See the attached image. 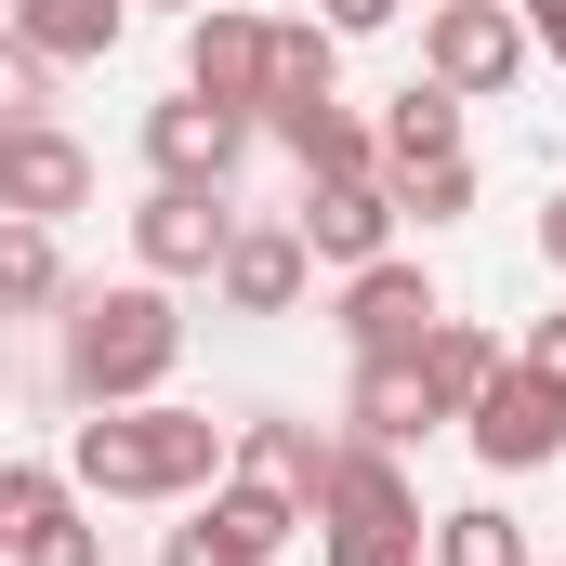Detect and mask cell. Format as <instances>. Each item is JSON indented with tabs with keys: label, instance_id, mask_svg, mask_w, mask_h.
I'll return each mask as SVG.
<instances>
[{
	"label": "cell",
	"instance_id": "cell-18",
	"mask_svg": "<svg viewBox=\"0 0 566 566\" xmlns=\"http://www.w3.org/2000/svg\"><path fill=\"white\" fill-rule=\"evenodd\" d=\"M343 434H356V448H422V434H434L422 369H409V356H356V382H343Z\"/></svg>",
	"mask_w": 566,
	"mask_h": 566
},
{
	"label": "cell",
	"instance_id": "cell-20",
	"mask_svg": "<svg viewBox=\"0 0 566 566\" xmlns=\"http://www.w3.org/2000/svg\"><path fill=\"white\" fill-rule=\"evenodd\" d=\"M66 251H53V224H0V316H66Z\"/></svg>",
	"mask_w": 566,
	"mask_h": 566
},
{
	"label": "cell",
	"instance_id": "cell-30",
	"mask_svg": "<svg viewBox=\"0 0 566 566\" xmlns=\"http://www.w3.org/2000/svg\"><path fill=\"white\" fill-rule=\"evenodd\" d=\"M133 13H198V0H133Z\"/></svg>",
	"mask_w": 566,
	"mask_h": 566
},
{
	"label": "cell",
	"instance_id": "cell-22",
	"mask_svg": "<svg viewBox=\"0 0 566 566\" xmlns=\"http://www.w3.org/2000/svg\"><path fill=\"white\" fill-rule=\"evenodd\" d=\"M316 93H343V40H329L316 13H277V80H264V106H316Z\"/></svg>",
	"mask_w": 566,
	"mask_h": 566
},
{
	"label": "cell",
	"instance_id": "cell-23",
	"mask_svg": "<svg viewBox=\"0 0 566 566\" xmlns=\"http://www.w3.org/2000/svg\"><path fill=\"white\" fill-rule=\"evenodd\" d=\"M382 185H396V211H422V224H461V211L488 198L474 158H422V171H382Z\"/></svg>",
	"mask_w": 566,
	"mask_h": 566
},
{
	"label": "cell",
	"instance_id": "cell-14",
	"mask_svg": "<svg viewBox=\"0 0 566 566\" xmlns=\"http://www.w3.org/2000/svg\"><path fill=\"white\" fill-rule=\"evenodd\" d=\"M224 474H251V488H277L316 514V474H329V434L290 422V409H251V422H224Z\"/></svg>",
	"mask_w": 566,
	"mask_h": 566
},
{
	"label": "cell",
	"instance_id": "cell-25",
	"mask_svg": "<svg viewBox=\"0 0 566 566\" xmlns=\"http://www.w3.org/2000/svg\"><path fill=\"white\" fill-rule=\"evenodd\" d=\"M13 566H106V527H93V514L66 501V514H40V527L13 541Z\"/></svg>",
	"mask_w": 566,
	"mask_h": 566
},
{
	"label": "cell",
	"instance_id": "cell-17",
	"mask_svg": "<svg viewBox=\"0 0 566 566\" xmlns=\"http://www.w3.org/2000/svg\"><path fill=\"white\" fill-rule=\"evenodd\" d=\"M501 356H514V343H501L488 316H434L422 356H409V369H422V409H434V422H461V409L488 396V369H501Z\"/></svg>",
	"mask_w": 566,
	"mask_h": 566
},
{
	"label": "cell",
	"instance_id": "cell-16",
	"mask_svg": "<svg viewBox=\"0 0 566 566\" xmlns=\"http://www.w3.org/2000/svg\"><path fill=\"white\" fill-rule=\"evenodd\" d=\"M0 27L40 53V66H106L133 40V0H0Z\"/></svg>",
	"mask_w": 566,
	"mask_h": 566
},
{
	"label": "cell",
	"instance_id": "cell-4",
	"mask_svg": "<svg viewBox=\"0 0 566 566\" xmlns=\"http://www.w3.org/2000/svg\"><path fill=\"white\" fill-rule=\"evenodd\" d=\"M290 527H303V501L251 488V474H211L198 501H171L158 566H277V554H290Z\"/></svg>",
	"mask_w": 566,
	"mask_h": 566
},
{
	"label": "cell",
	"instance_id": "cell-24",
	"mask_svg": "<svg viewBox=\"0 0 566 566\" xmlns=\"http://www.w3.org/2000/svg\"><path fill=\"white\" fill-rule=\"evenodd\" d=\"M80 488H66V461H0V541H27L40 514H66Z\"/></svg>",
	"mask_w": 566,
	"mask_h": 566
},
{
	"label": "cell",
	"instance_id": "cell-29",
	"mask_svg": "<svg viewBox=\"0 0 566 566\" xmlns=\"http://www.w3.org/2000/svg\"><path fill=\"white\" fill-rule=\"evenodd\" d=\"M527 238H541V264H554V277H566V185H554V198H541V224H527Z\"/></svg>",
	"mask_w": 566,
	"mask_h": 566
},
{
	"label": "cell",
	"instance_id": "cell-1",
	"mask_svg": "<svg viewBox=\"0 0 566 566\" xmlns=\"http://www.w3.org/2000/svg\"><path fill=\"white\" fill-rule=\"evenodd\" d=\"M53 369H66L80 409H145V396H171V369H185V303H171L158 277L66 290V316H53Z\"/></svg>",
	"mask_w": 566,
	"mask_h": 566
},
{
	"label": "cell",
	"instance_id": "cell-21",
	"mask_svg": "<svg viewBox=\"0 0 566 566\" xmlns=\"http://www.w3.org/2000/svg\"><path fill=\"white\" fill-rule=\"evenodd\" d=\"M422 566H527V527H514L501 501H461V514L422 527Z\"/></svg>",
	"mask_w": 566,
	"mask_h": 566
},
{
	"label": "cell",
	"instance_id": "cell-10",
	"mask_svg": "<svg viewBox=\"0 0 566 566\" xmlns=\"http://www.w3.org/2000/svg\"><path fill=\"white\" fill-rule=\"evenodd\" d=\"M448 316V290L409 264V251H382V264H356L343 303H329V329H343V356H422V329Z\"/></svg>",
	"mask_w": 566,
	"mask_h": 566
},
{
	"label": "cell",
	"instance_id": "cell-2",
	"mask_svg": "<svg viewBox=\"0 0 566 566\" xmlns=\"http://www.w3.org/2000/svg\"><path fill=\"white\" fill-rule=\"evenodd\" d=\"M224 474V422L211 409H171V396H145V409H80L66 434V488L80 501H198Z\"/></svg>",
	"mask_w": 566,
	"mask_h": 566
},
{
	"label": "cell",
	"instance_id": "cell-28",
	"mask_svg": "<svg viewBox=\"0 0 566 566\" xmlns=\"http://www.w3.org/2000/svg\"><path fill=\"white\" fill-rule=\"evenodd\" d=\"M514 13H527V53H541V66H566V0H514Z\"/></svg>",
	"mask_w": 566,
	"mask_h": 566
},
{
	"label": "cell",
	"instance_id": "cell-8",
	"mask_svg": "<svg viewBox=\"0 0 566 566\" xmlns=\"http://www.w3.org/2000/svg\"><path fill=\"white\" fill-rule=\"evenodd\" d=\"M93 211V145L66 119H0V224H66Z\"/></svg>",
	"mask_w": 566,
	"mask_h": 566
},
{
	"label": "cell",
	"instance_id": "cell-27",
	"mask_svg": "<svg viewBox=\"0 0 566 566\" xmlns=\"http://www.w3.org/2000/svg\"><path fill=\"white\" fill-rule=\"evenodd\" d=\"M514 356H527L541 382H566V303H554V316H527V343H514Z\"/></svg>",
	"mask_w": 566,
	"mask_h": 566
},
{
	"label": "cell",
	"instance_id": "cell-7",
	"mask_svg": "<svg viewBox=\"0 0 566 566\" xmlns=\"http://www.w3.org/2000/svg\"><path fill=\"white\" fill-rule=\"evenodd\" d=\"M264 80H277V13L264 0H198L185 13V93L264 119Z\"/></svg>",
	"mask_w": 566,
	"mask_h": 566
},
{
	"label": "cell",
	"instance_id": "cell-13",
	"mask_svg": "<svg viewBox=\"0 0 566 566\" xmlns=\"http://www.w3.org/2000/svg\"><path fill=\"white\" fill-rule=\"evenodd\" d=\"M303 290H316L303 224H251V211H238V238H224V264H211V303H224V316H303Z\"/></svg>",
	"mask_w": 566,
	"mask_h": 566
},
{
	"label": "cell",
	"instance_id": "cell-31",
	"mask_svg": "<svg viewBox=\"0 0 566 566\" xmlns=\"http://www.w3.org/2000/svg\"><path fill=\"white\" fill-rule=\"evenodd\" d=\"M0 554H13V541H0Z\"/></svg>",
	"mask_w": 566,
	"mask_h": 566
},
{
	"label": "cell",
	"instance_id": "cell-9",
	"mask_svg": "<svg viewBox=\"0 0 566 566\" xmlns=\"http://www.w3.org/2000/svg\"><path fill=\"white\" fill-rule=\"evenodd\" d=\"M224 238H238V198L224 185H145V211H133V264L158 290H211V264H224Z\"/></svg>",
	"mask_w": 566,
	"mask_h": 566
},
{
	"label": "cell",
	"instance_id": "cell-15",
	"mask_svg": "<svg viewBox=\"0 0 566 566\" xmlns=\"http://www.w3.org/2000/svg\"><path fill=\"white\" fill-rule=\"evenodd\" d=\"M264 133L290 145V171L303 185H343V171H382V133L343 106V93H316V106H264Z\"/></svg>",
	"mask_w": 566,
	"mask_h": 566
},
{
	"label": "cell",
	"instance_id": "cell-26",
	"mask_svg": "<svg viewBox=\"0 0 566 566\" xmlns=\"http://www.w3.org/2000/svg\"><path fill=\"white\" fill-rule=\"evenodd\" d=\"M396 13H409V0H316V27H329V40H382Z\"/></svg>",
	"mask_w": 566,
	"mask_h": 566
},
{
	"label": "cell",
	"instance_id": "cell-12",
	"mask_svg": "<svg viewBox=\"0 0 566 566\" xmlns=\"http://www.w3.org/2000/svg\"><path fill=\"white\" fill-rule=\"evenodd\" d=\"M290 224H303V251H316L329 277H356V264H382V251H396V224H409V211H396V185H382V171H343V185H303V211H290Z\"/></svg>",
	"mask_w": 566,
	"mask_h": 566
},
{
	"label": "cell",
	"instance_id": "cell-19",
	"mask_svg": "<svg viewBox=\"0 0 566 566\" xmlns=\"http://www.w3.org/2000/svg\"><path fill=\"white\" fill-rule=\"evenodd\" d=\"M369 133H382V171H422V158H461V93H448V80H409V93H396V106H382Z\"/></svg>",
	"mask_w": 566,
	"mask_h": 566
},
{
	"label": "cell",
	"instance_id": "cell-5",
	"mask_svg": "<svg viewBox=\"0 0 566 566\" xmlns=\"http://www.w3.org/2000/svg\"><path fill=\"white\" fill-rule=\"evenodd\" d=\"M422 80H448L461 106L527 80V13L514 0H422Z\"/></svg>",
	"mask_w": 566,
	"mask_h": 566
},
{
	"label": "cell",
	"instance_id": "cell-6",
	"mask_svg": "<svg viewBox=\"0 0 566 566\" xmlns=\"http://www.w3.org/2000/svg\"><path fill=\"white\" fill-rule=\"evenodd\" d=\"M461 448H474L488 474H541V461H566V382H541L527 356H501L488 396L461 409Z\"/></svg>",
	"mask_w": 566,
	"mask_h": 566
},
{
	"label": "cell",
	"instance_id": "cell-11",
	"mask_svg": "<svg viewBox=\"0 0 566 566\" xmlns=\"http://www.w3.org/2000/svg\"><path fill=\"white\" fill-rule=\"evenodd\" d=\"M251 133H264V119H238V106H211V93H158V106H145V171H158V185H238Z\"/></svg>",
	"mask_w": 566,
	"mask_h": 566
},
{
	"label": "cell",
	"instance_id": "cell-3",
	"mask_svg": "<svg viewBox=\"0 0 566 566\" xmlns=\"http://www.w3.org/2000/svg\"><path fill=\"white\" fill-rule=\"evenodd\" d=\"M316 566H422V501H409V474H396V448H356V434H329V474H316Z\"/></svg>",
	"mask_w": 566,
	"mask_h": 566
}]
</instances>
